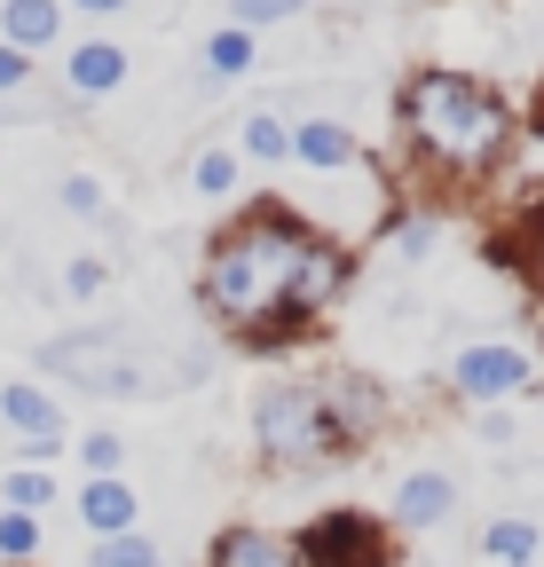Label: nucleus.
<instances>
[{"label":"nucleus","instance_id":"f8f14e48","mask_svg":"<svg viewBox=\"0 0 544 567\" xmlns=\"http://www.w3.org/2000/svg\"><path fill=\"white\" fill-rule=\"evenodd\" d=\"M0 40L24 55L63 48V0H0Z\"/></svg>","mask_w":544,"mask_h":567},{"label":"nucleus","instance_id":"dca6fc26","mask_svg":"<svg viewBox=\"0 0 544 567\" xmlns=\"http://www.w3.org/2000/svg\"><path fill=\"white\" fill-rule=\"evenodd\" d=\"M237 158H253V166H292V118H277V111L237 118Z\"/></svg>","mask_w":544,"mask_h":567},{"label":"nucleus","instance_id":"aec40b11","mask_svg":"<svg viewBox=\"0 0 544 567\" xmlns=\"http://www.w3.org/2000/svg\"><path fill=\"white\" fill-rule=\"evenodd\" d=\"M237 182H245V174H237V142H206V151L189 158V189L206 197V205H229Z\"/></svg>","mask_w":544,"mask_h":567},{"label":"nucleus","instance_id":"a211bd4d","mask_svg":"<svg viewBox=\"0 0 544 567\" xmlns=\"http://www.w3.org/2000/svg\"><path fill=\"white\" fill-rule=\"evenodd\" d=\"M253 63H260V32H245V24H222V32L206 40V87H229V80H245Z\"/></svg>","mask_w":544,"mask_h":567},{"label":"nucleus","instance_id":"f3484780","mask_svg":"<svg viewBox=\"0 0 544 567\" xmlns=\"http://www.w3.org/2000/svg\"><path fill=\"white\" fill-rule=\"evenodd\" d=\"M0 505H9V513H32V520H48V505H63L55 465H9V473H0Z\"/></svg>","mask_w":544,"mask_h":567},{"label":"nucleus","instance_id":"423d86ee","mask_svg":"<svg viewBox=\"0 0 544 567\" xmlns=\"http://www.w3.org/2000/svg\"><path fill=\"white\" fill-rule=\"evenodd\" d=\"M528 386H536V354L513 339H473L450 354V394L465 410H513Z\"/></svg>","mask_w":544,"mask_h":567},{"label":"nucleus","instance_id":"9b49d317","mask_svg":"<svg viewBox=\"0 0 544 567\" xmlns=\"http://www.w3.org/2000/svg\"><path fill=\"white\" fill-rule=\"evenodd\" d=\"M80 528L88 536H126V528H143V496H134V481L126 473H111V481H80Z\"/></svg>","mask_w":544,"mask_h":567},{"label":"nucleus","instance_id":"a878e982","mask_svg":"<svg viewBox=\"0 0 544 567\" xmlns=\"http://www.w3.org/2000/svg\"><path fill=\"white\" fill-rule=\"evenodd\" d=\"M111 284V260L103 252H80V260H63V300H95Z\"/></svg>","mask_w":544,"mask_h":567},{"label":"nucleus","instance_id":"4be33fe9","mask_svg":"<svg viewBox=\"0 0 544 567\" xmlns=\"http://www.w3.org/2000/svg\"><path fill=\"white\" fill-rule=\"evenodd\" d=\"M40 544H48V528H40L32 513H9V505H0V567H32Z\"/></svg>","mask_w":544,"mask_h":567},{"label":"nucleus","instance_id":"6ab92c4d","mask_svg":"<svg viewBox=\"0 0 544 567\" xmlns=\"http://www.w3.org/2000/svg\"><path fill=\"white\" fill-rule=\"evenodd\" d=\"M214 567H285V536H277V528H253V520H237V528H222Z\"/></svg>","mask_w":544,"mask_h":567},{"label":"nucleus","instance_id":"cd10ccee","mask_svg":"<svg viewBox=\"0 0 544 567\" xmlns=\"http://www.w3.org/2000/svg\"><path fill=\"white\" fill-rule=\"evenodd\" d=\"M63 9H80V17H119V9H134V0H63Z\"/></svg>","mask_w":544,"mask_h":567},{"label":"nucleus","instance_id":"1a4fd4ad","mask_svg":"<svg viewBox=\"0 0 544 567\" xmlns=\"http://www.w3.org/2000/svg\"><path fill=\"white\" fill-rule=\"evenodd\" d=\"M292 166H308V174H356V166H371V151H363V134L348 118H300L292 126Z\"/></svg>","mask_w":544,"mask_h":567},{"label":"nucleus","instance_id":"f03ea898","mask_svg":"<svg viewBox=\"0 0 544 567\" xmlns=\"http://www.w3.org/2000/svg\"><path fill=\"white\" fill-rule=\"evenodd\" d=\"M394 134H402V151H411L434 182L473 189V182H490L513 158L521 118H513V103L490 80L450 71V63H419L411 80L394 87Z\"/></svg>","mask_w":544,"mask_h":567},{"label":"nucleus","instance_id":"0eeeda50","mask_svg":"<svg viewBox=\"0 0 544 567\" xmlns=\"http://www.w3.org/2000/svg\"><path fill=\"white\" fill-rule=\"evenodd\" d=\"M0 417L17 434V465H55L72 450V417H63V402L40 379H0Z\"/></svg>","mask_w":544,"mask_h":567},{"label":"nucleus","instance_id":"412c9836","mask_svg":"<svg viewBox=\"0 0 544 567\" xmlns=\"http://www.w3.org/2000/svg\"><path fill=\"white\" fill-rule=\"evenodd\" d=\"M88 567H166V551H158V536H143V528H126V536H95Z\"/></svg>","mask_w":544,"mask_h":567},{"label":"nucleus","instance_id":"2eb2a0df","mask_svg":"<svg viewBox=\"0 0 544 567\" xmlns=\"http://www.w3.org/2000/svg\"><path fill=\"white\" fill-rule=\"evenodd\" d=\"M497 260L528 276V292H536V308H544V197L521 213V229H513V237H497Z\"/></svg>","mask_w":544,"mask_h":567},{"label":"nucleus","instance_id":"393cba45","mask_svg":"<svg viewBox=\"0 0 544 567\" xmlns=\"http://www.w3.org/2000/svg\"><path fill=\"white\" fill-rule=\"evenodd\" d=\"M316 0H229V24H245V32H268V24H292V17H308Z\"/></svg>","mask_w":544,"mask_h":567},{"label":"nucleus","instance_id":"20e7f679","mask_svg":"<svg viewBox=\"0 0 544 567\" xmlns=\"http://www.w3.org/2000/svg\"><path fill=\"white\" fill-rule=\"evenodd\" d=\"M253 457L268 481H316L331 465L363 457V442L348 434V417L331 410L324 379H277L253 402Z\"/></svg>","mask_w":544,"mask_h":567},{"label":"nucleus","instance_id":"39448f33","mask_svg":"<svg viewBox=\"0 0 544 567\" xmlns=\"http://www.w3.org/2000/svg\"><path fill=\"white\" fill-rule=\"evenodd\" d=\"M285 567H402V536L387 528V513L324 505L285 536Z\"/></svg>","mask_w":544,"mask_h":567},{"label":"nucleus","instance_id":"f257e3e1","mask_svg":"<svg viewBox=\"0 0 544 567\" xmlns=\"http://www.w3.org/2000/svg\"><path fill=\"white\" fill-rule=\"evenodd\" d=\"M348 292H356V245L277 197L237 205L197 260V316L253 354L300 347Z\"/></svg>","mask_w":544,"mask_h":567},{"label":"nucleus","instance_id":"7ed1b4c3","mask_svg":"<svg viewBox=\"0 0 544 567\" xmlns=\"http://www.w3.org/2000/svg\"><path fill=\"white\" fill-rule=\"evenodd\" d=\"M40 363H48L55 379H72L80 394H126V402H143V394H182V386L206 379V354H197V347H151V339L111 331V323H88V331L48 339Z\"/></svg>","mask_w":544,"mask_h":567},{"label":"nucleus","instance_id":"bb28decb","mask_svg":"<svg viewBox=\"0 0 544 567\" xmlns=\"http://www.w3.org/2000/svg\"><path fill=\"white\" fill-rule=\"evenodd\" d=\"M24 87H32V55L0 40V103H9V95H24Z\"/></svg>","mask_w":544,"mask_h":567},{"label":"nucleus","instance_id":"ddd939ff","mask_svg":"<svg viewBox=\"0 0 544 567\" xmlns=\"http://www.w3.org/2000/svg\"><path fill=\"white\" fill-rule=\"evenodd\" d=\"M482 559L490 567H536L544 559V528L528 513H497V520H482Z\"/></svg>","mask_w":544,"mask_h":567},{"label":"nucleus","instance_id":"4468645a","mask_svg":"<svg viewBox=\"0 0 544 567\" xmlns=\"http://www.w3.org/2000/svg\"><path fill=\"white\" fill-rule=\"evenodd\" d=\"M379 237H387L394 260H427V252L442 245V213H434V205H394Z\"/></svg>","mask_w":544,"mask_h":567},{"label":"nucleus","instance_id":"b1692460","mask_svg":"<svg viewBox=\"0 0 544 567\" xmlns=\"http://www.w3.org/2000/svg\"><path fill=\"white\" fill-rule=\"evenodd\" d=\"M72 450H80V473H88V481H111V473H126V442L111 434V425H103V434H80Z\"/></svg>","mask_w":544,"mask_h":567},{"label":"nucleus","instance_id":"9d476101","mask_svg":"<svg viewBox=\"0 0 544 567\" xmlns=\"http://www.w3.org/2000/svg\"><path fill=\"white\" fill-rule=\"evenodd\" d=\"M126 48L119 40H80V48H63V95L72 103H103V95H119L126 87Z\"/></svg>","mask_w":544,"mask_h":567},{"label":"nucleus","instance_id":"6e6552de","mask_svg":"<svg viewBox=\"0 0 544 567\" xmlns=\"http://www.w3.org/2000/svg\"><path fill=\"white\" fill-rule=\"evenodd\" d=\"M458 513V481L442 465H419V473H402L394 496H387V528L394 536H419V528H442Z\"/></svg>","mask_w":544,"mask_h":567},{"label":"nucleus","instance_id":"5701e85b","mask_svg":"<svg viewBox=\"0 0 544 567\" xmlns=\"http://www.w3.org/2000/svg\"><path fill=\"white\" fill-rule=\"evenodd\" d=\"M55 205L72 213V221H111V197H103L95 174H63V182H55Z\"/></svg>","mask_w":544,"mask_h":567}]
</instances>
